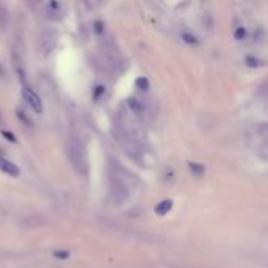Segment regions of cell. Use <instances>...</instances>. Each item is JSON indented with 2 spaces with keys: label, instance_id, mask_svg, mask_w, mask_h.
I'll return each mask as SVG.
<instances>
[{
  "label": "cell",
  "instance_id": "1",
  "mask_svg": "<svg viewBox=\"0 0 268 268\" xmlns=\"http://www.w3.org/2000/svg\"><path fill=\"white\" fill-rule=\"evenodd\" d=\"M66 154L69 159V163L77 173L82 176L88 174V159L87 152H85V146L77 137H71L66 146Z\"/></svg>",
  "mask_w": 268,
  "mask_h": 268
},
{
  "label": "cell",
  "instance_id": "2",
  "mask_svg": "<svg viewBox=\"0 0 268 268\" xmlns=\"http://www.w3.org/2000/svg\"><path fill=\"white\" fill-rule=\"evenodd\" d=\"M110 196L115 204H124L129 197V190H127L125 183L116 176L110 178Z\"/></svg>",
  "mask_w": 268,
  "mask_h": 268
},
{
  "label": "cell",
  "instance_id": "3",
  "mask_svg": "<svg viewBox=\"0 0 268 268\" xmlns=\"http://www.w3.org/2000/svg\"><path fill=\"white\" fill-rule=\"evenodd\" d=\"M22 97H24V101L30 105L35 113H42V102H41L39 96L35 93L32 87H28L27 83L22 85Z\"/></svg>",
  "mask_w": 268,
  "mask_h": 268
},
{
  "label": "cell",
  "instance_id": "4",
  "mask_svg": "<svg viewBox=\"0 0 268 268\" xmlns=\"http://www.w3.org/2000/svg\"><path fill=\"white\" fill-rule=\"evenodd\" d=\"M0 171H3L5 174L11 176V178H19V174H20L19 168L14 165L13 161L6 160L3 157H0Z\"/></svg>",
  "mask_w": 268,
  "mask_h": 268
},
{
  "label": "cell",
  "instance_id": "5",
  "mask_svg": "<svg viewBox=\"0 0 268 268\" xmlns=\"http://www.w3.org/2000/svg\"><path fill=\"white\" fill-rule=\"evenodd\" d=\"M173 209V201L171 199H163L155 206V214L157 215H166L169 210Z\"/></svg>",
  "mask_w": 268,
  "mask_h": 268
},
{
  "label": "cell",
  "instance_id": "6",
  "mask_svg": "<svg viewBox=\"0 0 268 268\" xmlns=\"http://www.w3.org/2000/svg\"><path fill=\"white\" fill-rule=\"evenodd\" d=\"M188 168H190V171H192L195 176H202L204 173H206V168H204L201 163H196V161H190Z\"/></svg>",
  "mask_w": 268,
  "mask_h": 268
},
{
  "label": "cell",
  "instance_id": "7",
  "mask_svg": "<svg viewBox=\"0 0 268 268\" xmlns=\"http://www.w3.org/2000/svg\"><path fill=\"white\" fill-rule=\"evenodd\" d=\"M127 104H129V107L132 108V111H135V113H141V111H143V105H141L140 104V101H138V99H129V102H127Z\"/></svg>",
  "mask_w": 268,
  "mask_h": 268
},
{
  "label": "cell",
  "instance_id": "8",
  "mask_svg": "<svg viewBox=\"0 0 268 268\" xmlns=\"http://www.w3.org/2000/svg\"><path fill=\"white\" fill-rule=\"evenodd\" d=\"M135 85H137L138 89H143V91L149 89V80H147L146 77H140V79H137Z\"/></svg>",
  "mask_w": 268,
  "mask_h": 268
},
{
  "label": "cell",
  "instance_id": "9",
  "mask_svg": "<svg viewBox=\"0 0 268 268\" xmlns=\"http://www.w3.org/2000/svg\"><path fill=\"white\" fill-rule=\"evenodd\" d=\"M234 36H235V39H243L246 36V30L243 27H238L235 30V33H234Z\"/></svg>",
  "mask_w": 268,
  "mask_h": 268
},
{
  "label": "cell",
  "instance_id": "10",
  "mask_svg": "<svg viewBox=\"0 0 268 268\" xmlns=\"http://www.w3.org/2000/svg\"><path fill=\"white\" fill-rule=\"evenodd\" d=\"M182 36H183V41L190 42V44H196V42H197V39H196V36H195V35H190V33H183Z\"/></svg>",
  "mask_w": 268,
  "mask_h": 268
},
{
  "label": "cell",
  "instance_id": "11",
  "mask_svg": "<svg viewBox=\"0 0 268 268\" xmlns=\"http://www.w3.org/2000/svg\"><path fill=\"white\" fill-rule=\"evenodd\" d=\"M56 257H68V252H55Z\"/></svg>",
  "mask_w": 268,
  "mask_h": 268
},
{
  "label": "cell",
  "instance_id": "12",
  "mask_svg": "<svg viewBox=\"0 0 268 268\" xmlns=\"http://www.w3.org/2000/svg\"><path fill=\"white\" fill-rule=\"evenodd\" d=\"M0 124H2V118H0Z\"/></svg>",
  "mask_w": 268,
  "mask_h": 268
}]
</instances>
